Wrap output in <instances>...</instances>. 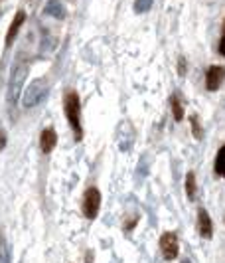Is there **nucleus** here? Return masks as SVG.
Segmentation results:
<instances>
[{"instance_id":"obj_13","label":"nucleus","mask_w":225,"mask_h":263,"mask_svg":"<svg viewBox=\"0 0 225 263\" xmlns=\"http://www.w3.org/2000/svg\"><path fill=\"white\" fill-rule=\"evenodd\" d=\"M46 12L52 14V16H57V18H64V6H62V2L59 0H52L50 4H48V8H46Z\"/></svg>"},{"instance_id":"obj_1","label":"nucleus","mask_w":225,"mask_h":263,"mask_svg":"<svg viewBox=\"0 0 225 263\" xmlns=\"http://www.w3.org/2000/svg\"><path fill=\"white\" fill-rule=\"evenodd\" d=\"M64 111H66L67 123L71 127V131L75 135V141L79 143L83 139V125H81V103L79 95L73 89H67L64 93Z\"/></svg>"},{"instance_id":"obj_20","label":"nucleus","mask_w":225,"mask_h":263,"mask_svg":"<svg viewBox=\"0 0 225 263\" xmlns=\"http://www.w3.org/2000/svg\"><path fill=\"white\" fill-rule=\"evenodd\" d=\"M178 71H180V76H186V62H184V60H180V66H178Z\"/></svg>"},{"instance_id":"obj_6","label":"nucleus","mask_w":225,"mask_h":263,"mask_svg":"<svg viewBox=\"0 0 225 263\" xmlns=\"http://www.w3.org/2000/svg\"><path fill=\"white\" fill-rule=\"evenodd\" d=\"M225 81V67L223 66H212L206 73V87L208 91H217Z\"/></svg>"},{"instance_id":"obj_5","label":"nucleus","mask_w":225,"mask_h":263,"mask_svg":"<svg viewBox=\"0 0 225 263\" xmlns=\"http://www.w3.org/2000/svg\"><path fill=\"white\" fill-rule=\"evenodd\" d=\"M160 250H162V257L166 261H172L178 257V236L176 232H164L160 237Z\"/></svg>"},{"instance_id":"obj_4","label":"nucleus","mask_w":225,"mask_h":263,"mask_svg":"<svg viewBox=\"0 0 225 263\" xmlns=\"http://www.w3.org/2000/svg\"><path fill=\"white\" fill-rule=\"evenodd\" d=\"M81 208H83V216H85L87 220L97 218L99 208H101V192H99L95 186H91V188H87V190H85Z\"/></svg>"},{"instance_id":"obj_16","label":"nucleus","mask_w":225,"mask_h":263,"mask_svg":"<svg viewBox=\"0 0 225 263\" xmlns=\"http://www.w3.org/2000/svg\"><path fill=\"white\" fill-rule=\"evenodd\" d=\"M190 123H192V131H194V137H196V139H201V129H199L198 117H196V115H194V117H190Z\"/></svg>"},{"instance_id":"obj_14","label":"nucleus","mask_w":225,"mask_h":263,"mask_svg":"<svg viewBox=\"0 0 225 263\" xmlns=\"http://www.w3.org/2000/svg\"><path fill=\"white\" fill-rule=\"evenodd\" d=\"M0 263H10V251L4 236H0Z\"/></svg>"},{"instance_id":"obj_21","label":"nucleus","mask_w":225,"mask_h":263,"mask_svg":"<svg viewBox=\"0 0 225 263\" xmlns=\"http://www.w3.org/2000/svg\"><path fill=\"white\" fill-rule=\"evenodd\" d=\"M182 263H192L190 259H182Z\"/></svg>"},{"instance_id":"obj_9","label":"nucleus","mask_w":225,"mask_h":263,"mask_svg":"<svg viewBox=\"0 0 225 263\" xmlns=\"http://www.w3.org/2000/svg\"><path fill=\"white\" fill-rule=\"evenodd\" d=\"M26 22V14L20 12L14 16V20H12V24H10V30H8V34H6V46H10L14 42V38L18 36V32H20V28H22V24Z\"/></svg>"},{"instance_id":"obj_17","label":"nucleus","mask_w":225,"mask_h":263,"mask_svg":"<svg viewBox=\"0 0 225 263\" xmlns=\"http://www.w3.org/2000/svg\"><path fill=\"white\" fill-rule=\"evenodd\" d=\"M219 53L225 58V22H223V34H221V40H219Z\"/></svg>"},{"instance_id":"obj_18","label":"nucleus","mask_w":225,"mask_h":263,"mask_svg":"<svg viewBox=\"0 0 225 263\" xmlns=\"http://www.w3.org/2000/svg\"><path fill=\"white\" fill-rule=\"evenodd\" d=\"M136 222H138V218H133V220H129V222L125 224V232H131L134 226H136Z\"/></svg>"},{"instance_id":"obj_15","label":"nucleus","mask_w":225,"mask_h":263,"mask_svg":"<svg viewBox=\"0 0 225 263\" xmlns=\"http://www.w3.org/2000/svg\"><path fill=\"white\" fill-rule=\"evenodd\" d=\"M150 6H152V0H134V12L142 14L150 10Z\"/></svg>"},{"instance_id":"obj_12","label":"nucleus","mask_w":225,"mask_h":263,"mask_svg":"<svg viewBox=\"0 0 225 263\" xmlns=\"http://www.w3.org/2000/svg\"><path fill=\"white\" fill-rule=\"evenodd\" d=\"M170 105H172V113L176 121H182L184 117V107H182V101L178 99V95H172L170 97Z\"/></svg>"},{"instance_id":"obj_8","label":"nucleus","mask_w":225,"mask_h":263,"mask_svg":"<svg viewBox=\"0 0 225 263\" xmlns=\"http://www.w3.org/2000/svg\"><path fill=\"white\" fill-rule=\"evenodd\" d=\"M57 145V135L53 131L52 127H46L40 135V148L44 155H50L53 148Z\"/></svg>"},{"instance_id":"obj_19","label":"nucleus","mask_w":225,"mask_h":263,"mask_svg":"<svg viewBox=\"0 0 225 263\" xmlns=\"http://www.w3.org/2000/svg\"><path fill=\"white\" fill-rule=\"evenodd\" d=\"M4 146H6V135L4 131H0V151H4Z\"/></svg>"},{"instance_id":"obj_7","label":"nucleus","mask_w":225,"mask_h":263,"mask_svg":"<svg viewBox=\"0 0 225 263\" xmlns=\"http://www.w3.org/2000/svg\"><path fill=\"white\" fill-rule=\"evenodd\" d=\"M198 232H199V236L206 237V239H212V236H213L212 218H210V214L203 210V208L198 210Z\"/></svg>"},{"instance_id":"obj_2","label":"nucleus","mask_w":225,"mask_h":263,"mask_svg":"<svg viewBox=\"0 0 225 263\" xmlns=\"http://www.w3.org/2000/svg\"><path fill=\"white\" fill-rule=\"evenodd\" d=\"M28 76V66L24 64H16L10 71V79H8V103L10 105H16L20 95L24 91V81H26Z\"/></svg>"},{"instance_id":"obj_3","label":"nucleus","mask_w":225,"mask_h":263,"mask_svg":"<svg viewBox=\"0 0 225 263\" xmlns=\"http://www.w3.org/2000/svg\"><path fill=\"white\" fill-rule=\"evenodd\" d=\"M46 93H48V79L46 78L36 79L26 91L22 93V105L28 107V109L34 107L36 103H40L42 99L46 97Z\"/></svg>"},{"instance_id":"obj_10","label":"nucleus","mask_w":225,"mask_h":263,"mask_svg":"<svg viewBox=\"0 0 225 263\" xmlns=\"http://www.w3.org/2000/svg\"><path fill=\"white\" fill-rule=\"evenodd\" d=\"M196 174L194 172H188L186 174V194H188V198L190 200H194L196 198Z\"/></svg>"},{"instance_id":"obj_11","label":"nucleus","mask_w":225,"mask_h":263,"mask_svg":"<svg viewBox=\"0 0 225 263\" xmlns=\"http://www.w3.org/2000/svg\"><path fill=\"white\" fill-rule=\"evenodd\" d=\"M215 172L225 178V145L217 151V157H215Z\"/></svg>"}]
</instances>
